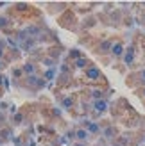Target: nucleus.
Wrapping results in <instances>:
<instances>
[{"label": "nucleus", "instance_id": "1", "mask_svg": "<svg viewBox=\"0 0 145 146\" xmlns=\"http://www.w3.org/2000/svg\"><path fill=\"white\" fill-rule=\"evenodd\" d=\"M13 86L18 87V89H25L29 94H36V93H40L41 89H45L47 82L43 80V77L34 75V77H23L20 82H13Z\"/></svg>", "mask_w": 145, "mask_h": 146}, {"label": "nucleus", "instance_id": "2", "mask_svg": "<svg viewBox=\"0 0 145 146\" xmlns=\"http://www.w3.org/2000/svg\"><path fill=\"white\" fill-rule=\"evenodd\" d=\"M126 84L129 87H133V89H140V87H143L145 86V68L131 71L127 75V78H126Z\"/></svg>", "mask_w": 145, "mask_h": 146}, {"label": "nucleus", "instance_id": "3", "mask_svg": "<svg viewBox=\"0 0 145 146\" xmlns=\"http://www.w3.org/2000/svg\"><path fill=\"white\" fill-rule=\"evenodd\" d=\"M57 23H59L61 27H64V29H68V31H77V29H79V21L74 16V11H72V9L64 11L61 16L57 18Z\"/></svg>", "mask_w": 145, "mask_h": 146}, {"label": "nucleus", "instance_id": "4", "mask_svg": "<svg viewBox=\"0 0 145 146\" xmlns=\"http://www.w3.org/2000/svg\"><path fill=\"white\" fill-rule=\"evenodd\" d=\"M136 57H138V46H136V41H133L129 46H126V54L122 57V61L127 68H136Z\"/></svg>", "mask_w": 145, "mask_h": 146}, {"label": "nucleus", "instance_id": "5", "mask_svg": "<svg viewBox=\"0 0 145 146\" xmlns=\"http://www.w3.org/2000/svg\"><path fill=\"white\" fill-rule=\"evenodd\" d=\"M115 38H104L100 39L95 46H93V54L95 55H111V48H113Z\"/></svg>", "mask_w": 145, "mask_h": 146}, {"label": "nucleus", "instance_id": "6", "mask_svg": "<svg viewBox=\"0 0 145 146\" xmlns=\"http://www.w3.org/2000/svg\"><path fill=\"white\" fill-rule=\"evenodd\" d=\"M84 77L88 80H91V82H102L104 80L102 71H100V68L95 66V64H90V66L84 70Z\"/></svg>", "mask_w": 145, "mask_h": 146}, {"label": "nucleus", "instance_id": "7", "mask_svg": "<svg viewBox=\"0 0 145 146\" xmlns=\"http://www.w3.org/2000/svg\"><path fill=\"white\" fill-rule=\"evenodd\" d=\"M91 111H93V116H102L109 111V100L107 98H102V100H95L91 102Z\"/></svg>", "mask_w": 145, "mask_h": 146}, {"label": "nucleus", "instance_id": "8", "mask_svg": "<svg viewBox=\"0 0 145 146\" xmlns=\"http://www.w3.org/2000/svg\"><path fill=\"white\" fill-rule=\"evenodd\" d=\"M75 102H77V96L74 93L70 94H64L63 98H59V109H63V111H72V109L75 107Z\"/></svg>", "mask_w": 145, "mask_h": 146}, {"label": "nucleus", "instance_id": "9", "mask_svg": "<svg viewBox=\"0 0 145 146\" xmlns=\"http://www.w3.org/2000/svg\"><path fill=\"white\" fill-rule=\"evenodd\" d=\"M83 128L88 130L90 135H99V134H102V125H100L99 121H93V119H84V121H83Z\"/></svg>", "mask_w": 145, "mask_h": 146}, {"label": "nucleus", "instance_id": "10", "mask_svg": "<svg viewBox=\"0 0 145 146\" xmlns=\"http://www.w3.org/2000/svg\"><path fill=\"white\" fill-rule=\"evenodd\" d=\"M64 52V46L61 45V43H57V45H48V48H47V52H45V55L47 57H50L52 61H59V55Z\"/></svg>", "mask_w": 145, "mask_h": 146}, {"label": "nucleus", "instance_id": "11", "mask_svg": "<svg viewBox=\"0 0 145 146\" xmlns=\"http://www.w3.org/2000/svg\"><path fill=\"white\" fill-rule=\"evenodd\" d=\"M102 135L106 137L107 141H115L117 137L120 135V130H118V127L117 125H106V127H102Z\"/></svg>", "mask_w": 145, "mask_h": 146}, {"label": "nucleus", "instance_id": "12", "mask_svg": "<svg viewBox=\"0 0 145 146\" xmlns=\"http://www.w3.org/2000/svg\"><path fill=\"white\" fill-rule=\"evenodd\" d=\"M14 137H16V135H14V127L13 125H7V127H4L2 130H0V139H2L4 144L13 143Z\"/></svg>", "mask_w": 145, "mask_h": 146}, {"label": "nucleus", "instance_id": "13", "mask_svg": "<svg viewBox=\"0 0 145 146\" xmlns=\"http://www.w3.org/2000/svg\"><path fill=\"white\" fill-rule=\"evenodd\" d=\"M126 54V45H124V41H118V39H115L113 43V48H111V57L113 59H122Z\"/></svg>", "mask_w": 145, "mask_h": 146}, {"label": "nucleus", "instance_id": "14", "mask_svg": "<svg viewBox=\"0 0 145 146\" xmlns=\"http://www.w3.org/2000/svg\"><path fill=\"white\" fill-rule=\"evenodd\" d=\"M21 70H23V75L25 77H34V75H38V62H34V61H27L23 66H21Z\"/></svg>", "mask_w": 145, "mask_h": 146}, {"label": "nucleus", "instance_id": "15", "mask_svg": "<svg viewBox=\"0 0 145 146\" xmlns=\"http://www.w3.org/2000/svg\"><path fill=\"white\" fill-rule=\"evenodd\" d=\"M88 96L91 102H95V100H102V98H107V94L104 89H100V87H91V89L88 91Z\"/></svg>", "mask_w": 145, "mask_h": 146}, {"label": "nucleus", "instance_id": "16", "mask_svg": "<svg viewBox=\"0 0 145 146\" xmlns=\"http://www.w3.org/2000/svg\"><path fill=\"white\" fill-rule=\"evenodd\" d=\"M90 137H91V135L88 134V130H86V128H83V127L75 128V141H77V143H86Z\"/></svg>", "mask_w": 145, "mask_h": 146}, {"label": "nucleus", "instance_id": "17", "mask_svg": "<svg viewBox=\"0 0 145 146\" xmlns=\"http://www.w3.org/2000/svg\"><path fill=\"white\" fill-rule=\"evenodd\" d=\"M81 57H84V54L79 48H70L68 54H66V61L68 62H75L77 59H81Z\"/></svg>", "mask_w": 145, "mask_h": 146}, {"label": "nucleus", "instance_id": "18", "mask_svg": "<svg viewBox=\"0 0 145 146\" xmlns=\"http://www.w3.org/2000/svg\"><path fill=\"white\" fill-rule=\"evenodd\" d=\"M90 64H93V62H91V61L88 59V57L84 55V57H81V59H77L75 62H72V66H74L75 70H83V71H84L86 68L90 66Z\"/></svg>", "mask_w": 145, "mask_h": 146}, {"label": "nucleus", "instance_id": "19", "mask_svg": "<svg viewBox=\"0 0 145 146\" xmlns=\"http://www.w3.org/2000/svg\"><path fill=\"white\" fill-rule=\"evenodd\" d=\"M95 25H97V18H95V16H88V18H84V20L81 21L79 29H81V31H88V29H93Z\"/></svg>", "mask_w": 145, "mask_h": 146}, {"label": "nucleus", "instance_id": "20", "mask_svg": "<svg viewBox=\"0 0 145 146\" xmlns=\"http://www.w3.org/2000/svg\"><path fill=\"white\" fill-rule=\"evenodd\" d=\"M11 27H13V20L7 14H0V32H5Z\"/></svg>", "mask_w": 145, "mask_h": 146}, {"label": "nucleus", "instance_id": "21", "mask_svg": "<svg viewBox=\"0 0 145 146\" xmlns=\"http://www.w3.org/2000/svg\"><path fill=\"white\" fill-rule=\"evenodd\" d=\"M23 70H21V66H13L11 68V80L13 82H20L21 78H23Z\"/></svg>", "mask_w": 145, "mask_h": 146}, {"label": "nucleus", "instance_id": "22", "mask_svg": "<svg viewBox=\"0 0 145 146\" xmlns=\"http://www.w3.org/2000/svg\"><path fill=\"white\" fill-rule=\"evenodd\" d=\"M43 80H45V82H47V80H56V68H47L45 71H43Z\"/></svg>", "mask_w": 145, "mask_h": 146}, {"label": "nucleus", "instance_id": "23", "mask_svg": "<svg viewBox=\"0 0 145 146\" xmlns=\"http://www.w3.org/2000/svg\"><path fill=\"white\" fill-rule=\"evenodd\" d=\"M0 89H9V78L5 73H0Z\"/></svg>", "mask_w": 145, "mask_h": 146}, {"label": "nucleus", "instance_id": "24", "mask_svg": "<svg viewBox=\"0 0 145 146\" xmlns=\"http://www.w3.org/2000/svg\"><path fill=\"white\" fill-rule=\"evenodd\" d=\"M5 52H7V41L2 38V39H0V59H4Z\"/></svg>", "mask_w": 145, "mask_h": 146}, {"label": "nucleus", "instance_id": "25", "mask_svg": "<svg viewBox=\"0 0 145 146\" xmlns=\"http://www.w3.org/2000/svg\"><path fill=\"white\" fill-rule=\"evenodd\" d=\"M134 93H136V96H138L140 100H143V102H145V86H143V87H140V89H134Z\"/></svg>", "mask_w": 145, "mask_h": 146}, {"label": "nucleus", "instance_id": "26", "mask_svg": "<svg viewBox=\"0 0 145 146\" xmlns=\"http://www.w3.org/2000/svg\"><path fill=\"white\" fill-rule=\"evenodd\" d=\"M5 66H7V62H5L4 59H0V73H4V70H5Z\"/></svg>", "mask_w": 145, "mask_h": 146}, {"label": "nucleus", "instance_id": "27", "mask_svg": "<svg viewBox=\"0 0 145 146\" xmlns=\"http://www.w3.org/2000/svg\"><path fill=\"white\" fill-rule=\"evenodd\" d=\"M74 146H86V143H75Z\"/></svg>", "mask_w": 145, "mask_h": 146}, {"label": "nucleus", "instance_id": "28", "mask_svg": "<svg viewBox=\"0 0 145 146\" xmlns=\"http://www.w3.org/2000/svg\"><path fill=\"white\" fill-rule=\"evenodd\" d=\"M2 96H4V89H0V102H2Z\"/></svg>", "mask_w": 145, "mask_h": 146}, {"label": "nucleus", "instance_id": "29", "mask_svg": "<svg viewBox=\"0 0 145 146\" xmlns=\"http://www.w3.org/2000/svg\"><path fill=\"white\" fill-rule=\"evenodd\" d=\"M5 5H7L5 2H0V7H5Z\"/></svg>", "mask_w": 145, "mask_h": 146}, {"label": "nucleus", "instance_id": "30", "mask_svg": "<svg viewBox=\"0 0 145 146\" xmlns=\"http://www.w3.org/2000/svg\"><path fill=\"white\" fill-rule=\"evenodd\" d=\"M0 146H4V143H2V139H0Z\"/></svg>", "mask_w": 145, "mask_h": 146}, {"label": "nucleus", "instance_id": "31", "mask_svg": "<svg viewBox=\"0 0 145 146\" xmlns=\"http://www.w3.org/2000/svg\"><path fill=\"white\" fill-rule=\"evenodd\" d=\"M100 146H107V144H100Z\"/></svg>", "mask_w": 145, "mask_h": 146}, {"label": "nucleus", "instance_id": "32", "mask_svg": "<svg viewBox=\"0 0 145 146\" xmlns=\"http://www.w3.org/2000/svg\"><path fill=\"white\" fill-rule=\"evenodd\" d=\"M143 21H145V14H143Z\"/></svg>", "mask_w": 145, "mask_h": 146}, {"label": "nucleus", "instance_id": "33", "mask_svg": "<svg viewBox=\"0 0 145 146\" xmlns=\"http://www.w3.org/2000/svg\"><path fill=\"white\" fill-rule=\"evenodd\" d=\"M143 146H145V139H143Z\"/></svg>", "mask_w": 145, "mask_h": 146}, {"label": "nucleus", "instance_id": "34", "mask_svg": "<svg viewBox=\"0 0 145 146\" xmlns=\"http://www.w3.org/2000/svg\"><path fill=\"white\" fill-rule=\"evenodd\" d=\"M0 39H2V38H0Z\"/></svg>", "mask_w": 145, "mask_h": 146}]
</instances>
